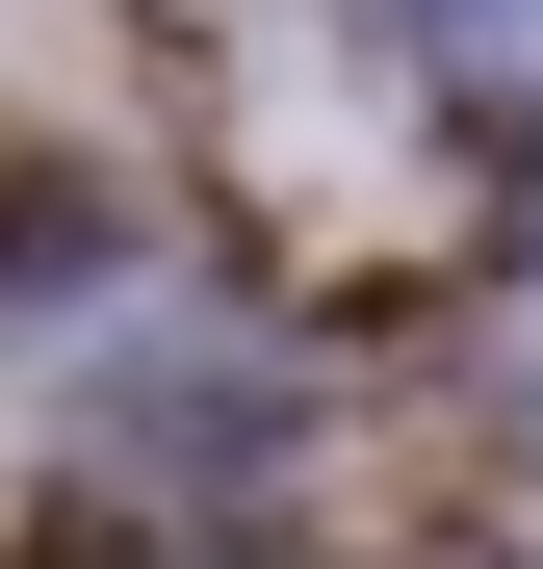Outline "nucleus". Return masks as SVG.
I'll return each instance as SVG.
<instances>
[{"label": "nucleus", "mask_w": 543, "mask_h": 569, "mask_svg": "<svg viewBox=\"0 0 543 569\" xmlns=\"http://www.w3.org/2000/svg\"><path fill=\"white\" fill-rule=\"evenodd\" d=\"M440 78H517L543 104V0H440Z\"/></svg>", "instance_id": "obj_1"}]
</instances>
